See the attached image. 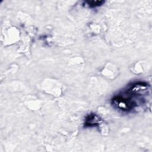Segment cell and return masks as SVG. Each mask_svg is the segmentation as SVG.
<instances>
[{"label":"cell","mask_w":152,"mask_h":152,"mask_svg":"<svg viewBox=\"0 0 152 152\" xmlns=\"http://www.w3.org/2000/svg\"><path fill=\"white\" fill-rule=\"evenodd\" d=\"M112 104L117 109L127 112L133 109L136 106L135 101L130 95H117L112 99Z\"/></svg>","instance_id":"cell-1"},{"label":"cell","mask_w":152,"mask_h":152,"mask_svg":"<svg viewBox=\"0 0 152 152\" xmlns=\"http://www.w3.org/2000/svg\"><path fill=\"white\" fill-rule=\"evenodd\" d=\"M101 122L100 118L95 113H90L87 116L85 119V126L93 127L98 125Z\"/></svg>","instance_id":"cell-2"},{"label":"cell","mask_w":152,"mask_h":152,"mask_svg":"<svg viewBox=\"0 0 152 152\" xmlns=\"http://www.w3.org/2000/svg\"><path fill=\"white\" fill-rule=\"evenodd\" d=\"M84 2L91 8H94L102 5L104 3V1H86Z\"/></svg>","instance_id":"cell-3"}]
</instances>
